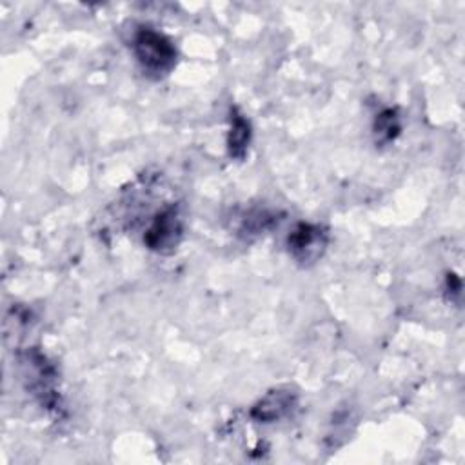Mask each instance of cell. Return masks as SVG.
I'll return each instance as SVG.
<instances>
[{
	"label": "cell",
	"instance_id": "6da1fadb",
	"mask_svg": "<svg viewBox=\"0 0 465 465\" xmlns=\"http://www.w3.org/2000/svg\"><path fill=\"white\" fill-rule=\"evenodd\" d=\"M133 51L142 69L154 76L167 74L176 64V47L163 33L142 25L133 38Z\"/></svg>",
	"mask_w": 465,
	"mask_h": 465
},
{
	"label": "cell",
	"instance_id": "7a4b0ae2",
	"mask_svg": "<svg viewBox=\"0 0 465 465\" xmlns=\"http://www.w3.org/2000/svg\"><path fill=\"white\" fill-rule=\"evenodd\" d=\"M183 238V216L178 205H165L154 214L149 227L143 232V243L147 249L158 254H171L176 251Z\"/></svg>",
	"mask_w": 465,
	"mask_h": 465
},
{
	"label": "cell",
	"instance_id": "3957f363",
	"mask_svg": "<svg viewBox=\"0 0 465 465\" xmlns=\"http://www.w3.org/2000/svg\"><path fill=\"white\" fill-rule=\"evenodd\" d=\"M329 243V234L322 225L300 222L287 236V247L292 260L303 267L316 263Z\"/></svg>",
	"mask_w": 465,
	"mask_h": 465
},
{
	"label": "cell",
	"instance_id": "277c9868",
	"mask_svg": "<svg viewBox=\"0 0 465 465\" xmlns=\"http://www.w3.org/2000/svg\"><path fill=\"white\" fill-rule=\"evenodd\" d=\"M298 396L289 387H278L269 391L251 409V418L260 423H272L287 416L296 407Z\"/></svg>",
	"mask_w": 465,
	"mask_h": 465
},
{
	"label": "cell",
	"instance_id": "5b68a950",
	"mask_svg": "<svg viewBox=\"0 0 465 465\" xmlns=\"http://www.w3.org/2000/svg\"><path fill=\"white\" fill-rule=\"evenodd\" d=\"M229 134H227V151L229 156L234 160H243L251 143V124L249 120L236 109H231V118H229Z\"/></svg>",
	"mask_w": 465,
	"mask_h": 465
},
{
	"label": "cell",
	"instance_id": "8992f818",
	"mask_svg": "<svg viewBox=\"0 0 465 465\" xmlns=\"http://www.w3.org/2000/svg\"><path fill=\"white\" fill-rule=\"evenodd\" d=\"M372 131H374L376 143H380V145L391 143L401 131V122H400L398 111L389 107V109H383L381 113H378L374 118V124H372Z\"/></svg>",
	"mask_w": 465,
	"mask_h": 465
},
{
	"label": "cell",
	"instance_id": "52a82bcc",
	"mask_svg": "<svg viewBox=\"0 0 465 465\" xmlns=\"http://www.w3.org/2000/svg\"><path fill=\"white\" fill-rule=\"evenodd\" d=\"M272 223H274V214H269L267 211H254V213H249L243 218L240 232H243V234H260L262 231L269 229Z\"/></svg>",
	"mask_w": 465,
	"mask_h": 465
}]
</instances>
